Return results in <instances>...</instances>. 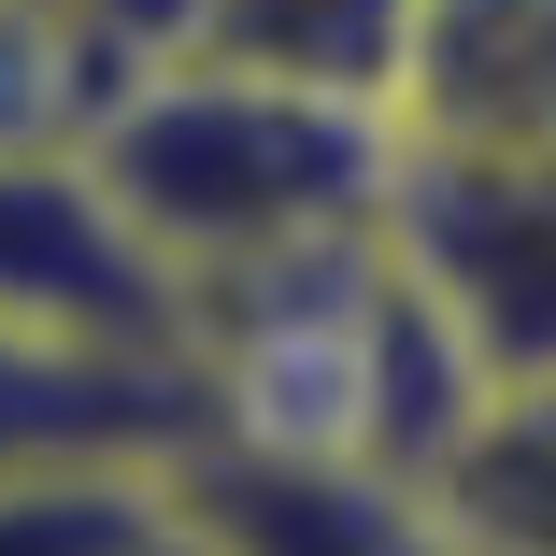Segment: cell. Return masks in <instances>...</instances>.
Masks as SVG:
<instances>
[{
	"label": "cell",
	"mask_w": 556,
	"mask_h": 556,
	"mask_svg": "<svg viewBox=\"0 0 556 556\" xmlns=\"http://www.w3.org/2000/svg\"><path fill=\"white\" fill-rule=\"evenodd\" d=\"M86 186L100 214L172 271V300L200 271H243L328 229H371L386 214V115L371 100H314L229 58H157L86 115Z\"/></svg>",
	"instance_id": "6da1fadb"
},
{
	"label": "cell",
	"mask_w": 556,
	"mask_h": 556,
	"mask_svg": "<svg viewBox=\"0 0 556 556\" xmlns=\"http://www.w3.org/2000/svg\"><path fill=\"white\" fill-rule=\"evenodd\" d=\"M386 257L485 386L556 371V143H386Z\"/></svg>",
	"instance_id": "7a4b0ae2"
},
{
	"label": "cell",
	"mask_w": 556,
	"mask_h": 556,
	"mask_svg": "<svg viewBox=\"0 0 556 556\" xmlns=\"http://www.w3.org/2000/svg\"><path fill=\"white\" fill-rule=\"evenodd\" d=\"M172 514L200 556H457L442 500L386 457H314V442H243L186 428L172 442Z\"/></svg>",
	"instance_id": "3957f363"
},
{
	"label": "cell",
	"mask_w": 556,
	"mask_h": 556,
	"mask_svg": "<svg viewBox=\"0 0 556 556\" xmlns=\"http://www.w3.org/2000/svg\"><path fill=\"white\" fill-rule=\"evenodd\" d=\"M386 143H556V0H414Z\"/></svg>",
	"instance_id": "277c9868"
},
{
	"label": "cell",
	"mask_w": 556,
	"mask_h": 556,
	"mask_svg": "<svg viewBox=\"0 0 556 556\" xmlns=\"http://www.w3.org/2000/svg\"><path fill=\"white\" fill-rule=\"evenodd\" d=\"M186 428H200L186 357L0 328V457H43V442H186Z\"/></svg>",
	"instance_id": "5b68a950"
},
{
	"label": "cell",
	"mask_w": 556,
	"mask_h": 556,
	"mask_svg": "<svg viewBox=\"0 0 556 556\" xmlns=\"http://www.w3.org/2000/svg\"><path fill=\"white\" fill-rule=\"evenodd\" d=\"M428 500L457 528V556H556V371L471 386V414L428 457Z\"/></svg>",
	"instance_id": "8992f818"
},
{
	"label": "cell",
	"mask_w": 556,
	"mask_h": 556,
	"mask_svg": "<svg viewBox=\"0 0 556 556\" xmlns=\"http://www.w3.org/2000/svg\"><path fill=\"white\" fill-rule=\"evenodd\" d=\"M157 528H172V442L0 457V556H143Z\"/></svg>",
	"instance_id": "52a82bcc"
},
{
	"label": "cell",
	"mask_w": 556,
	"mask_h": 556,
	"mask_svg": "<svg viewBox=\"0 0 556 556\" xmlns=\"http://www.w3.org/2000/svg\"><path fill=\"white\" fill-rule=\"evenodd\" d=\"M400 15H414V0H200L186 58H229V72H271V86H314V100H371V115H386Z\"/></svg>",
	"instance_id": "ba28073f"
},
{
	"label": "cell",
	"mask_w": 556,
	"mask_h": 556,
	"mask_svg": "<svg viewBox=\"0 0 556 556\" xmlns=\"http://www.w3.org/2000/svg\"><path fill=\"white\" fill-rule=\"evenodd\" d=\"M72 15L115 43V72H157V58H186V29H200V0H72Z\"/></svg>",
	"instance_id": "9c48e42d"
},
{
	"label": "cell",
	"mask_w": 556,
	"mask_h": 556,
	"mask_svg": "<svg viewBox=\"0 0 556 556\" xmlns=\"http://www.w3.org/2000/svg\"><path fill=\"white\" fill-rule=\"evenodd\" d=\"M143 556H200V528H186V514H172V528H157V542H143Z\"/></svg>",
	"instance_id": "30bf717a"
}]
</instances>
